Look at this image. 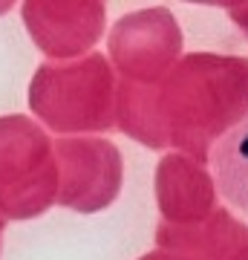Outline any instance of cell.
I'll return each instance as SVG.
<instances>
[{"instance_id":"6da1fadb","label":"cell","mask_w":248,"mask_h":260,"mask_svg":"<svg viewBox=\"0 0 248 260\" xmlns=\"http://www.w3.org/2000/svg\"><path fill=\"white\" fill-rule=\"evenodd\" d=\"M214 174L222 197L248 214V116L222 136L214 150Z\"/></svg>"}]
</instances>
